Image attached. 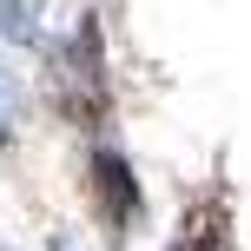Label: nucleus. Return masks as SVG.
I'll list each match as a JSON object with an SVG mask.
<instances>
[{
    "mask_svg": "<svg viewBox=\"0 0 251 251\" xmlns=\"http://www.w3.org/2000/svg\"><path fill=\"white\" fill-rule=\"evenodd\" d=\"M53 100L66 119H79L86 132L106 126V53H100V26L79 20L73 33L53 47Z\"/></svg>",
    "mask_w": 251,
    "mask_h": 251,
    "instance_id": "1",
    "label": "nucleus"
},
{
    "mask_svg": "<svg viewBox=\"0 0 251 251\" xmlns=\"http://www.w3.org/2000/svg\"><path fill=\"white\" fill-rule=\"evenodd\" d=\"M172 251H231V245H225V231H218V225H192Z\"/></svg>",
    "mask_w": 251,
    "mask_h": 251,
    "instance_id": "3",
    "label": "nucleus"
},
{
    "mask_svg": "<svg viewBox=\"0 0 251 251\" xmlns=\"http://www.w3.org/2000/svg\"><path fill=\"white\" fill-rule=\"evenodd\" d=\"M0 146H13V126H7V106H0Z\"/></svg>",
    "mask_w": 251,
    "mask_h": 251,
    "instance_id": "4",
    "label": "nucleus"
},
{
    "mask_svg": "<svg viewBox=\"0 0 251 251\" xmlns=\"http://www.w3.org/2000/svg\"><path fill=\"white\" fill-rule=\"evenodd\" d=\"M47 251H73V245H66V238H53V245H47Z\"/></svg>",
    "mask_w": 251,
    "mask_h": 251,
    "instance_id": "5",
    "label": "nucleus"
},
{
    "mask_svg": "<svg viewBox=\"0 0 251 251\" xmlns=\"http://www.w3.org/2000/svg\"><path fill=\"white\" fill-rule=\"evenodd\" d=\"M86 178H93V212H100V225L113 231V238H126V231L139 225V212H146V192H139L132 165H126L113 146H93Z\"/></svg>",
    "mask_w": 251,
    "mask_h": 251,
    "instance_id": "2",
    "label": "nucleus"
}]
</instances>
